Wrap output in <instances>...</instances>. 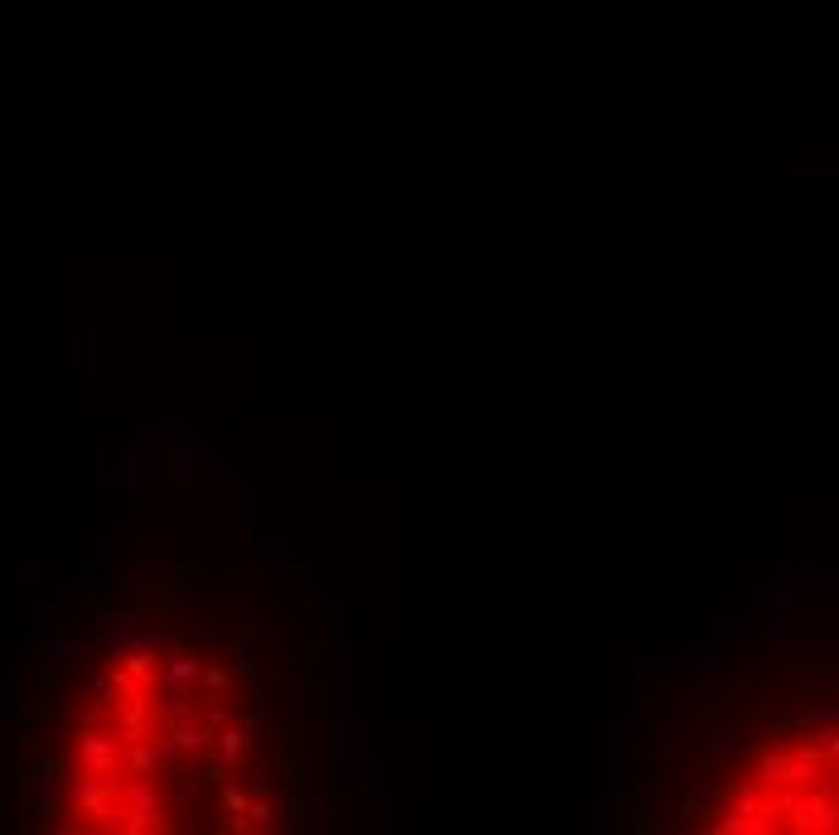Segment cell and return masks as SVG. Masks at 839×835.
<instances>
[{"label":"cell","instance_id":"6da1fadb","mask_svg":"<svg viewBox=\"0 0 839 835\" xmlns=\"http://www.w3.org/2000/svg\"><path fill=\"white\" fill-rule=\"evenodd\" d=\"M714 826L748 835L839 831V729L753 753L724 787Z\"/></svg>","mask_w":839,"mask_h":835}]
</instances>
